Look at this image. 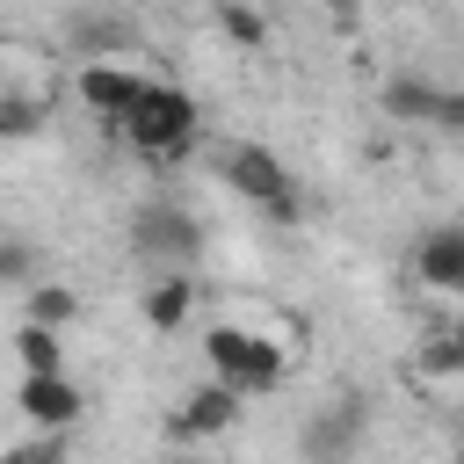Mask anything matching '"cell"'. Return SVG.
Returning <instances> with one entry per match:
<instances>
[{
	"label": "cell",
	"instance_id": "cell-12",
	"mask_svg": "<svg viewBox=\"0 0 464 464\" xmlns=\"http://www.w3.org/2000/svg\"><path fill=\"white\" fill-rule=\"evenodd\" d=\"M29 319H36V326H58V334H65V326L80 319V290H72V283H51V276H44V283L29 290Z\"/></svg>",
	"mask_w": 464,
	"mask_h": 464
},
{
	"label": "cell",
	"instance_id": "cell-7",
	"mask_svg": "<svg viewBox=\"0 0 464 464\" xmlns=\"http://www.w3.org/2000/svg\"><path fill=\"white\" fill-rule=\"evenodd\" d=\"M14 406L36 420V435H65L80 413H87V399H80V384L58 370V377H22L14 384Z\"/></svg>",
	"mask_w": 464,
	"mask_h": 464
},
{
	"label": "cell",
	"instance_id": "cell-14",
	"mask_svg": "<svg viewBox=\"0 0 464 464\" xmlns=\"http://www.w3.org/2000/svg\"><path fill=\"white\" fill-rule=\"evenodd\" d=\"M36 246L29 239H0V290H36Z\"/></svg>",
	"mask_w": 464,
	"mask_h": 464
},
{
	"label": "cell",
	"instance_id": "cell-10",
	"mask_svg": "<svg viewBox=\"0 0 464 464\" xmlns=\"http://www.w3.org/2000/svg\"><path fill=\"white\" fill-rule=\"evenodd\" d=\"M138 246H145V254H167V261H188V254H196V225H188L181 210L152 203V210H138Z\"/></svg>",
	"mask_w": 464,
	"mask_h": 464
},
{
	"label": "cell",
	"instance_id": "cell-2",
	"mask_svg": "<svg viewBox=\"0 0 464 464\" xmlns=\"http://www.w3.org/2000/svg\"><path fill=\"white\" fill-rule=\"evenodd\" d=\"M203 362H210V377L232 384L239 399H261V392H276V384L290 377V362L261 341L254 319H218V326L203 334Z\"/></svg>",
	"mask_w": 464,
	"mask_h": 464
},
{
	"label": "cell",
	"instance_id": "cell-17",
	"mask_svg": "<svg viewBox=\"0 0 464 464\" xmlns=\"http://www.w3.org/2000/svg\"><path fill=\"white\" fill-rule=\"evenodd\" d=\"M22 464H65V435H36V442H22Z\"/></svg>",
	"mask_w": 464,
	"mask_h": 464
},
{
	"label": "cell",
	"instance_id": "cell-4",
	"mask_svg": "<svg viewBox=\"0 0 464 464\" xmlns=\"http://www.w3.org/2000/svg\"><path fill=\"white\" fill-rule=\"evenodd\" d=\"M362 428H370L362 392H341V399H326V406L304 420L297 450H304V464H348V457L362 450Z\"/></svg>",
	"mask_w": 464,
	"mask_h": 464
},
{
	"label": "cell",
	"instance_id": "cell-1",
	"mask_svg": "<svg viewBox=\"0 0 464 464\" xmlns=\"http://www.w3.org/2000/svg\"><path fill=\"white\" fill-rule=\"evenodd\" d=\"M196 130H203L196 94H188V87H174V80H152V87H145V102H138V109H130V123H123V145H130V152H145V160H160V167H174V160H188V152H196Z\"/></svg>",
	"mask_w": 464,
	"mask_h": 464
},
{
	"label": "cell",
	"instance_id": "cell-20",
	"mask_svg": "<svg viewBox=\"0 0 464 464\" xmlns=\"http://www.w3.org/2000/svg\"><path fill=\"white\" fill-rule=\"evenodd\" d=\"M0 464H22V450H0Z\"/></svg>",
	"mask_w": 464,
	"mask_h": 464
},
{
	"label": "cell",
	"instance_id": "cell-21",
	"mask_svg": "<svg viewBox=\"0 0 464 464\" xmlns=\"http://www.w3.org/2000/svg\"><path fill=\"white\" fill-rule=\"evenodd\" d=\"M457 464H464V457H457Z\"/></svg>",
	"mask_w": 464,
	"mask_h": 464
},
{
	"label": "cell",
	"instance_id": "cell-18",
	"mask_svg": "<svg viewBox=\"0 0 464 464\" xmlns=\"http://www.w3.org/2000/svg\"><path fill=\"white\" fill-rule=\"evenodd\" d=\"M261 218H268V225H297V218H304V196L290 188V196H276V203H268Z\"/></svg>",
	"mask_w": 464,
	"mask_h": 464
},
{
	"label": "cell",
	"instance_id": "cell-9",
	"mask_svg": "<svg viewBox=\"0 0 464 464\" xmlns=\"http://www.w3.org/2000/svg\"><path fill=\"white\" fill-rule=\"evenodd\" d=\"M138 312H145V326H152V334H181V326H188V312H196V276H188V268L152 276V283H145V297H138Z\"/></svg>",
	"mask_w": 464,
	"mask_h": 464
},
{
	"label": "cell",
	"instance_id": "cell-3",
	"mask_svg": "<svg viewBox=\"0 0 464 464\" xmlns=\"http://www.w3.org/2000/svg\"><path fill=\"white\" fill-rule=\"evenodd\" d=\"M145 87H152V80H145L130 58H87V65L72 72V94L94 109V123H102V130H123V123H130V109L145 102Z\"/></svg>",
	"mask_w": 464,
	"mask_h": 464
},
{
	"label": "cell",
	"instance_id": "cell-13",
	"mask_svg": "<svg viewBox=\"0 0 464 464\" xmlns=\"http://www.w3.org/2000/svg\"><path fill=\"white\" fill-rule=\"evenodd\" d=\"M384 109H392V116H406V123H435L442 94H435V87H420V80H392V87H384Z\"/></svg>",
	"mask_w": 464,
	"mask_h": 464
},
{
	"label": "cell",
	"instance_id": "cell-6",
	"mask_svg": "<svg viewBox=\"0 0 464 464\" xmlns=\"http://www.w3.org/2000/svg\"><path fill=\"white\" fill-rule=\"evenodd\" d=\"M239 413H246V399H239L232 384L203 377V384H196V392L174 406L167 435H174V442H210V435H232V428H239Z\"/></svg>",
	"mask_w": 464,
	"mask_h": 464
},
{
	"label": "cell",
	"instance_id": "cell-11",
	"mask_svg": "<svg viewBox=\"0 0 464 464\" xmlns=\"http://www.w3.org/2000/svg\"><path fill=\"white\" fill-rule=\"evenodd\" d=\"M14 362H22V377H58V370H65V334L22 319V326H14Z\"/></svg>",
	"mask_w": 464,
	"mask_h": 464
},
{
	"label": "cell",
	"instance_id": "cell-16",
	"mask_svg": "<svg viewBox=\"0 0 464 464\" xmlns=\"http://www.w3.org/2000/svg\"><path fill=\"white\" fill-rule=\"evenodd\" d=\"M420 362H428V370H442V377H464V319H457V326H442V334L420 348Z\"/></svg>",
	"mask_w": 464,
	"mask_h": 464
},
{
	"label": "cell",
	"instance_id": "cell-8",
	"mask_svg": "<svg viewBox=\"0 0 464 464\" xmlns=\"http://www.w3.org/2000/svg\"><path fill=\"white\" fill-rule=\"evenodd\" d=\"M413 276L428 290H457L464 297V225H428L413 239Z\"/></svg>",
	"mask_w": 464,
	"mask_h": 464
},
{
	"label": "cell",
	"instance_id": "cell-5",
	"mask_svg": "<svg viewBox=\"0 0 464 464\" xmlns=\"http://www.w3.org/2000/svg\"><path fill=\"white\" fill-rule=\"evenodd\" d=\"M218 174L232 181V196H246L254 210H268L276 196H290L297 181H290V167L268 152V145H254V138H232L225 152H218Z\"/></svg>",
	"mask_w": 464,
	"mask_h": 464
},
{
	"label": "cell",
	"instance_id": "cell-15",
	"mask_svg": "<svg viewBox=\"0 0 464 464\" xmlns=\"http://www.w3.org/2000/svg\"><path fill=\"white\" fill-rule=\"evenodd\" d=\"M218 29H225L232 44H246V51H254V44L268 36V22H261V7H246V0H225V7H218Z\"/></svg>",
	"mask_w": 464,
	"mask_h": 464
},
{
	"label": "cell",
	"instance_id": "cell-19",
	"mask_svg": "<svg viewBox=\"0 0 464 464\" xmlns=\"http://www.w3.org/2000/svg\"><path fill=\"white\" fill-rule=\"evenodd\" d=\"M435 123H442V130H464V94H442V109H435Z\"/></svg>",
	"mask_w": 464,
	"mask_h": 464
}]
</instances>
